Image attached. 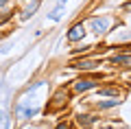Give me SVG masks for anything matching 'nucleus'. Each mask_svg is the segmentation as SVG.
<instances>
[{"label": "nucleus", "instance_id": "f257e3e1", "mask_svg": "<svg viewBox=\"0 0 131 129\" xmlns=\"http://www.w3.org/2000/svg\"><path fill=\"white\" fill-rule=\"evenodd\" d=\"M103 79V74H94V77H79L77 81H72V92L74 94H83L90 92V90H96L98 88V81Z\"/></svg>", "mask_w": 131, "mask_h": 129}, {"label": "nucleus", "instance_id": "f03ea898", "mask_svg": "<svg viewBox=\"0 0 131 129\" xmlns=\"http://www.w3.org/2000/svg\"><path fill=\"white\" fill-rule=\"evenodd\" d=\"M68 98H70L68 90H66V88H59L55 94H52L50 103L46 105V114H57V112H61L66 105H68Z\"/></svg>", "mask_w": 131, "mask_h": 129}, {"label": "nucleus", "instance_id": "7ed1b4c3", "mask_svg": "<svg viewBox=\"0 0 131 129\" xmlns=\"http://www.w3.org/2000/svg\"><path fill=\"white\" fill-rule=\"evenodd\" d=\"M109 26H112V18L109 15H92L90 18V33H94V35H105V33L109 31Z\"/></svg>", "mask_w": 131, "mask_h": 129}, {"label": "nucleus", "instance_id": "20e7f679", "mask_svg": "<svg viewBox=\"0 0 131 129\" xmlns=\"http://www.w3.org/2000/svg\"><path fill=\"white\" fill-rule=\"evenodd\" d=\"M85 35H88L85 24H83V22H74L70 28H68V33H66V39L70 42V44H77V42H83Z\"/></svg>", "mask_w": 131, "mask_h": 129}, {"label": "nucleus", "instance_id": "39448f33", "mask_svg": "<svg viewBox=\"0 0 131 129\" xmlns=\"http://www.w3.org/2000/svg\"><path fill=\"white\" fill-rule=\"evenodd\" d=\"M42 2H44V0H26L24 9L20 11V20H24V22H26V20H31L33 15L37 13V9L42 7Z\"/></svg>", "mask_w": 131, "mask_h": 129}, {"label": "nucleus", "instance_id": "423d86ee", "mask_svg": "<svg viewBox=\"0 0 131 129\" xmlns=\"http://www.w3.org/2000/svg\"><path fill=\"white\" fill-rule=\"evenodd\" d=\"M96 66H101V61H96V59H77V61L70 64V68L72 70H81V72H90V70H94Z\"/></svg>", "mask_w": 131, "mask_h": 129}, {"label": "nucleus", "instance_id": "0eeeda50", "mask_svg": "<svg viewBox=\"0 0 131 129\" xmlns=\"http://www.w3.org/2000/svg\"><path fill=\"white\" fill-rule=\"evenodd\" d=\"M96 94L98 96H114V98H120L122 96V88L118 85H105V88H96Z\"/></svg>", "mask_w": 131, "mask_h": 129}, {"label": "nucleus", "instance_id": "6e6552de", "mask_svg": "<svg viewBox=\"0 0 131 129\" xmlns=\"http://www.w3.org/2000/svg\"><path fill=\"white\" fill-rule=\"evenodd\" d=\"M109 64L116 66V68H131V55H122V53L112 55L109 57Z\"/></svg>", "mask_w": 131, "mask_h": 129}, {"label": "nucleus", "instance_id": "1a4fd4ad", "mask_svg": "<svg viewBox=\"0 0 131 129\" xmlns=\"http://www.w3.org/2000/svg\"><path fill=\"white\" fill-rule=\"evenodd\" d=\"M77 123H79L83 129H92L94 125L98 123V116H94V114H79L77 116Z\"/></svg>", "mask_w": 131, "mask_h": 129}, {"label": "nucleus", "instance_id": "9d476101", "mask_svg": "<svg viewBox=\"0 0 131 129\" xmlns=\"http://www.w3.org/2000/svg\"><path fill=\"white\" fill-rule=\"evenodd\" d=\"M120 105V98H114V96H105V101H98L96 103V110L98 112H107V110H114V107Z\"/></svg>", "mask_w": 131, "mask_h": 129}, {"label": "nucleus", "instance_id": "9b49d317", "mask_svg": "<svg viewBox=\"0 0 131 129\" xmlns=\"http://www.w3.org/2000/svg\"><path fill=\"white\" fill-rule=\"evenodd\" d=\"M13 15H15V9H11V7L0 9V26H5L9 20H13Z\"/></svg>", "mask_w": 131, "mask_h": 129}, {"label": "nucleus", "instance_id": "f8f14e48", "mask_svg": "<svg viewBox=\"0 0 131 129\" xmlns=\"http://www.w3.org/2000/svg\"><path fill=\"white\" fill-rule=\"evenodd\" d=\"M61 7H63V5H57L55 9H52L50 13H48V20H52V22H59V20H61V15H63V13H61Z\"/></svg>", "mask_w": 131, "mask_h": 129}, {"label": "nucleus", "instance_id": "ddd939ff", "mask_svg": "<svg viewBox=\"0 0 131 129\" xmlns=\"http://www.w3.org/2000/svg\"><path fill=\"white\" fill-rule=\"evenodd\" d=\"M9 114H7L5 110H0V129H9Z\"/></svg>", "mask_w": 131, "mask_h": 129}, {"label": "nucleus", "instance_id": "4468645a", "mask_svg": "<svg viewBox=\"0 0 131 129\" xmlns=\"http://www.w3.org/2000/svg\"><path fill=\"white\" fill-rule=\"evenodd\" d=\"M92 48H94V46H90V44H88V46H83V48H74V51H72V55H83V53H90Z\"/></svg>", "mask_w": 131, "mask_h": 129}, {"label": "nucleus", "instance_id": "2eb2a0df", "mask_svg": "<svg viewBox=\"0 0 131 129\" xmlns=\"http://www.w3.org/2000/svg\"><path fill=\"white\" fill-rule=\"evenodd\" d=\"M94 129H118L116 125H107V123H103V125H94Z\"/></svg>", "mask_w": 131, "mask_h": 129}, {"label": "nucleus", "instance_id": "dca6fc26", "mask_svg": "<svg viewBox=\"0 0 131 129\" xmlns=\"http://www.w3.org/2000/svg\"><path fill=\"white\" fill-rule=\"evenodd\" d=\"M55 129H70V123H66V120H61V123L57 125Z\"/></svg>", "mask_w": 131, "mask_h": 129}, {"label": "nucleus", "instance_id": "f3484780", "mask_svg": "<svg viewBox=\"0 0 131 129\" xmlns=\"http://www.w3.org/2000/svg\"><path fill=\"white\" fill-rule=\"evenodd\" d=\"M11 0H0V9H5V7H9Z\"/></svg>", "mask_w": 131, "mask_h": 129}, {"label": "nucleus", "instance_id": "a211bd4d", "mask_svg": "<svg viewBox=\"0 0 131 129\" xmlns=\"http://www.w3.org/2000/svg\"><path fill=\"white\" fill-rule=\"evenodd\" d=\"M122 11H131V2H125L122 5Z\"/></svg>", "mask_w": 131, "mask_h": 129}, {"label": "nucleus", "instance_id": "6ab92c4d", "mask_svg": "<svg viewBox=\"0 0 131 129\" xmlns=\"http://www.w3.org/2000/svg\"><path fill=\"white\" fill-rule=\"evenodd\" d=\"M66 2H68V0H57V5H66Z\"/></svg>", "mask_w": 131, "mask_h": 129}, {"label": "nucleus", "instance_id": "aec40b11", "mask_svg": "<svg viewBox=\"0 0 131 129\" xmlns=\"http://www.w3.org/2000/svg\"><path fill=\"white\" fill-rule=\"evenodd\" d=\"M22 2H26V0H22Z\"/></svg>", "mask_w": 131, "mask_h": 129}]
</instances>
